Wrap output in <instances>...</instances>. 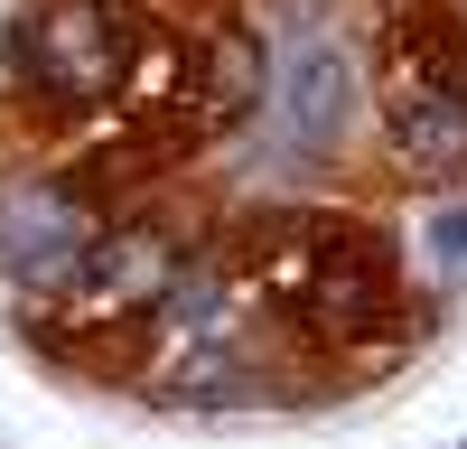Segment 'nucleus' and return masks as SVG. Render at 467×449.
<instances>
[{"label":"nucleus","instance_id":"obj_1","mask_svg":"<svg viewBox=\"0 0 467 449\" xmlns=\"http://www.w3.org/2000/svg\"><path fill=\"white\" fill-rule=\"evenodd\" d=\"M140 28H150L140 0H19L10 10V75L47 122H85V112L122 103Z\"/></svg>","mask_w":467,"mask_h":449},{"label":"nucleus","instance_id":"obj_5","mask_svg":"<svg viewBox=\"0 0 467 449\" xmlns=\"http://www.w3.org/2000/svg\"><path fill=\"white\" fill-rule=\"evenodd\" d=\"M262 103V37L244 19H197V103H187V141L234 131Z\"/></svg>","mask_w":467,"mask_h":449},{"label":"nucleus","instance_id":"obj_2","mask_svg":"<svg viewBox=\"0 0 467 449\" xmlns=\"http://www.w3.org/2000/svg\"><path fill=\"white\" fill-rule=\"evenodd\" d=\"M103 235H112L103 178H75V169H10L0 178V272L19 290L57 299L103 253Z\"/></svg>","mask_w":467,"mask_h":449},{"label":"nucleus","instance_id":"obj_4","mask_svg":"<svg viewBox=\"0 0 467 449\" xmlns=\"http://www.w3.org/2000/svg\"><path fill=\"white\" fill-rule=\"evenodd\" d=\"M383 131H393V160L411 178H467V94L383 75Z\"/></svg>","mask_w":467,"mask_h":449},{"label":"nucleus","instance_id":"obj_3","mask_svg":"<svg viewBox=\"0 0 467 449\" xmlns=\"http://www.w3.org/2000/svg\"><path fill=\"white\" fill-rule=\"evenodd\" d=\"M299 318L327 337V347H365L402 318V272H393V235L365 215L327 206V244H318V281H308Z\"/></svg>","mask_w":467,"mask_h":449},{"label":"nucleus","instance_id":"obj_7","mask_svg":"<svg viewBox=\"0 0 467 449\" xmlns=\"http://www.w3.org/2000/svg\"><path fill=\"white\" fill-rule=\"evenodd\" d=\"M440 262H467V206H458V215L440 224Z\"/></svg>","mask_w":467,"mask_h":449},{"label":"nucleus","instance_id":"obj_6","mask_svg":"<svg viewBox=\"0 0 467 449\" xmlns=\"http://www.w3.org/2000/svg\"><path fill=\"white\" fill-rule=\"evenodd\" d=\"M383 75H420L440 94H467V10L458 0H393L383 10Z\"/></svg>","mask_w":467,"mask_h":449}]
</instances>
